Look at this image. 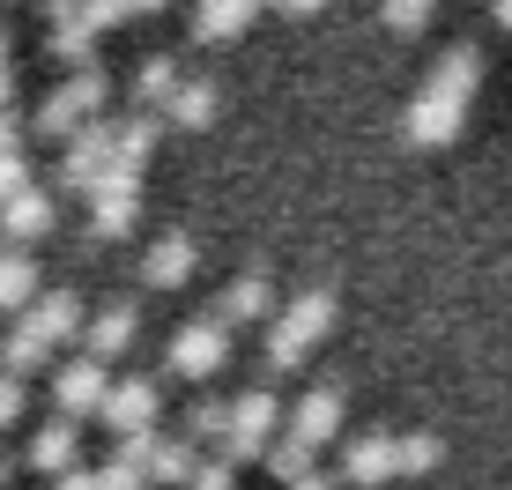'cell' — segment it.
<instances>
[{"instance_id": "60d3db41", "label": "cell", "mask_w": 512, "mask_h": 490, "mask_svg": "<svg viewBox=\"0 0 512 490\" xmlns=\"http://www.w3.org/2000/svg\"><path fill=\"white\" fill-rule=\"evenodd\" d=\"M490 15H498V23H505V30H512V0H498V8H490Z\"/></svg>"}, {"instance_id": "9a60e30c", "label": "cell", "mask_w": 512, "mask_h": 490, "mask_svg": "<svg viewBox=\"0 0 512 490\" xmlns=\"http://www.w3.org/2000/svg\"><path fill=\"white\" fill-rule=\"evenodd\" d=\"M275 290H268V275H231L223 283V297H216V320L223 327H245V320H275Z\"/></svg>"}, {"instance_id": "5bb4252c", "label": "cell", "mask_w": 512, "mask_h": 490, "mask_svg": "<svg viewBox=\"0 0 512 490\" xmlns=\"http://www.w3.org/2000/svg\"><path fill=\"white\" fill-rule=\"evenodd\" d=\"M186 275H193V238L186 231H156L149 253H141V283L149 290H179Z\"/></svg>"}, {"instance_id": "52a82bcc", "label": "cell", "mask_w": 512, "mask_h": 490, "mask_svg": "<svg viewBox=\"0 0 512 490\" xmlns=\"http://www.w3.org/2000/svg\"><path fill=\"white\" fill-rule=\"evenodd\" d=\"M134 216H141V171L134 164H112L97 179V194H90V238H127L134 231Z\"/></svg>"}, {"instance_id": "44dd1931", "label": "cell", "mask_w": 512, "mask_h": 490, "mask_svg": "<svg viewBox=\"0 0 512 490\" xmlns=\"http://www.w3.org/2000/svg\"><path fill=\"white\" fill-rule=\"evenodd\" d=\"M216 112H223V97H216V82H208V75H186V82H179V97L164 104L171 127H208Z\"/></svg>"}, {"instance_id": "7bdbcfd3", "label": "cell", "mask_w": 512, "mask_h": 490, "mask_svg": "<svg viewBox=\"0 0 512 490\" xmlns=\"http://www.w3.org/2000/svg\"><path fill=\"white\" fill-rule=\"evenodd\" d=\"M0 52H8V23H0Z\"/></svg>"}, {"instance_id": "83f0119b", "label": "cell", "mask_w": 512, "mask_h": 490, "mask_svg": "<svg viewBox=\"0 0 512 490\" xmlns=\"http://www.w3.org/2000/svg\"><path fill=\"white\" fill-rule=\"evenodd\" d=\"M438 431H401V476H431L438 468Z\"/></svg>"}, {"instance_id": "e575fe53", "label": "cell", "mask_w": 512, "mask_h": 490, "mask_svg": "<svg viewBox=\"0 0 512 490\" xmlns=\"http://www.w3.org/2000/svg\"><path fill=\"white\" fill-rule=\"evenodd\" d=\"M82 8H90V0H45V15H52V23H75Z\"/></svg>"}, {"instance_id": "9c48e42d", "label": "cell", "mask_w": 512, "mask_h": 490, "mask_svg": "<svg viewBox=\"0 0 512 490\" xmlns=\"http://www.w3.org/2000/svg\"><path fill=\"white\" fill-rule=\"evenodd\" d=\"M386 476H401V431H357V439L342 446V483L379 490Z\"/></svg>"}, {"instance_id": "ffe728a7", "label": "cell", "mask_w": 512, "mask_h": 490, "mask_svg": "<svg viewBox=\"0 0 512 490\" xmlns=\"http://www.w3.org/2000/svg\"><path fill=\"white\" fill-rule=\"evenodd\" d=\"M260 0H193V15H186V30L201 45H216V38H238L245 30V15H253Z\"/></svg>"}, {"instance_id": "4dcf8cb0", "label": "cell", "mask_w": 512, "mask_h": 490, "mask_svg": "<svg viewBox=\"0 0 512 490\" xmlns=\"http://www.w3.org/2000/svg\"><path fill=\"white\" fill-rule=\"evenodd\" d=\"M23 186H30V156L15 149V156H0V208H8L15 194H23Z\"/></svg>"}, {"instance_id": "4fadbf2b", "label": "cell", "mask_w": 512, "mask_h": 490, "mask_svg": "<svg viewBox=\"0 0 512 490\" xmlns=\"http://www.w3.org/2000/svg\"><path fill=\"white\" fill-rule=\"evenodd\" d=\"M23 320L38 327V335H45L52 349H60V342H82V335H90V312H82V297H75V290H45L38 305L23 312Z\"/></svg>"}, {"instance_id": "30bf717a", "label": "cell", "mask_w": 512, "mask_h": 490, "mask_svg": "<svg viewBox=\"0 0 512 490\" xmlns=\"http://www.w3.org/2000/svg\"><path fill=\"white\" fill-rule=\"evenodd\" d=\"M156 409H164V394H156V379H119L112 401H104L97 424L112 431V439H134V431H156Z\"/></svg>"}, {"instance_id": "8fae6325", "label": "cell", "mask_w": 512, "mask_h": 490, "mask_svg": "<svg viewBox=\"0 0 512 490\" xmlns=\"http://www.w3.org/2000/svg\"><path fill=\"white\" fill-rule=\"evenodd\" d=\"M52 223H60V201H52V186H38V179L0 208V238H8V245H38Z\"/></svg>"}, {"instance_id": "7c38bea8", "label": "cell", "mask_w": 512, "mask_h": 490, "mask_svg": "<svg viewBox=\"0 0 512 490\" xmlns=\"http://www.w3.org/2000/svg\"><path fill=\"white\" fill-rule=\"evenodd\" d=\"M141 335V305L134 297H104V305L90 312V335H82V349H90V357H127V342Z\"/></svg>"}, {"instance_id": "7a4b0ae2", "label": "cell", "mask_w": 512, "mask_h": 490, "mask_svg": "<svg viewBox=\"0 0 512 490\" xmlns=\"http://www.w3.org/2000/svg\"><path fill=\"white\" fill-rule=\"evenodd\" d=\"M327 327H334V290H327V283L297 290L290 305H282L275 320H268V372H297Z\"/></svg>"}, {"instance_id": "f546056e", "label": "cell", "mask_w": 512, "mask_h": 490, "mask_svg": "<svg viewBox=\"0 0 512 490\" xmlns=\"http://www.w3.org/2000/svg\"><path fill=\"white\" fill-rule=\"evenodd\" d=\"M379 15L394 30H423V23H431V0H379Z\"/></svg>"}, {"instance_id": "f35d334b", "label": "cell", "mask_w": 512, "mask_h": 490, "mask_svg": "<svg viewBox=\"0 0 512 490\" xmlns=\"http://www.w3.org/2000/svg\"><path fill=\"white\" fill-rule=\"evenodd\" d=\"M275 8H282V15H312L320 0H275Z\"/></svg>"}, {"instance_id": "1f68e13d", "label": "cell", "mask_w": 512, "mask_h": 490, "mask_svg": "<svg viewBox=\"0 0 512 490\" xmlns=\"http://www.w3.org/2000/svg\"><path fill=\"white\" fill-rule=\"evenodd\" d=\"M23 142H30V119L15 112V104H0V156H15Z\"/></svg>"}, {"instance_id": "484cf974", "label": "cell", "mask_w": 512, "mask_h": 490, "mask_svg": "<svg viewBox=\"0 0 512 490\" xmlns=\"http://www.w3.org/2000/svg\"><path fill=\"white\" fill-rule=\"evenodd\" d=\"M312 453H320V446H305L297 431H282V439L268 446V476H275L282 490H290V483H305V476H312Z\"/></svg>"}, {"instance_id": "8992f818", "label": "cell", "mask_w": 512, "mask_h": 490, "mask_svg": "<svg viewBox=\"0 0 512 490\" xmlns=\"http://www.w3.org/2000/svg\"><path fill=\"white\" fill-rule=\"evenodd\" d=\"M112 387L119 379L104 372V357H90V349H75V357L52 372V401H60V416H104V401H112Z\"/></svg>"}, {"instance_id": "2e32d148", "label": "cell", "mask_w": 512, "mask_h": 490, "mask_svg": "<svg viewBox=\"0 0 512 490\" xmlns=\"http://www.w3.org/2000/svg\"><path fill=\"white\" fill-rule=\"evenodd\" d=\"M290 431L305 446H327L334 431H342V387H334V379H327V387H305V401L290 409Z\"/></svg>"}, {"instance_id": "cb8c5ba5", "label": "cell", "mask_w": 512, "mask_h": 490, "mask_svg": "<svg viewBox=\"0 0 512 490\" xmlns=\"http://www.w3.org/2000/svg\"><path fill=\"white\" fill-rule=\"evenodd\" d=\"M193 476H201V453H193V439L179 431V439H164L156 446V461H149V483H164V490H193Z\"/></svg>"}, {"instance_id": "836d02e7", "label": "cell", "mask_w": 512, "mask_h": 490, "mask_svg": "<svg viewBox=\"0 0 512 490\" xmlns=\"http://www.w3.org/2000/svg\"><path fill=\"white\" fill-rule=\"evenodd\" d=\"M15 416H23V379H15V372H0V431H8Z\"/></svg>"}, {"instance_id": "f1b7e54d", "label": "cell", "mask_w": 512, "mask_h": 490, "mask_svg": "<svg viewBox=\"0 0 512 490\" xmlns=\"http://www.w3.org/2000/svg\"><path fill=\"white\" fill-rule=\"evenodd\" d=\"M97 490H149V468H134V461H119V453H112V461L97 468Z\"/></svg>"}, {"instance_id": "4316f807", "label": "cell", "mask_w": 512, "mask_h": 490, "mask_svg": "<svg viewBox=\"0 0 512 490\" xmlns=\"http://www.w3.org/2000/svg\"><path fill=\"white\" fill-rule=\"evenodd\" d=\"M186 439H193V446H223V439H231V401L201 394V401L186 409Z\"/></svg>"}, {"instance_id": "74e56055", "label": "cell", "mask_w": 512, "mask_h": 490, "mask_svg": "<svg viewBox=\"0 0 512 490\" xmlns=\"http://www.w3.org/2000/svg\"><path fill=\"white\" fill-rule=\"evenodd\" d=\"M8 90H15V60L0 52V104H8Z\"/></svg>"}, {"instance_id": "ba28073f", "label": "cell", "mask_w": 512, "mask_h": 490, "mask_svg": "<svg viewBox=\"0 0 512 490\" xmlns=\"http://www.w3.org/2000/svg\"><path fill=\"white\" fill-rule=\"evenodd\" d=\"M223 357H231V327L208 312V320H186L179 335H171V349H164V364L179 379H208V372H223Z\"/></svg>"}, {"instance_id": "ac0fdd59", "label": "cell", "mask_w": 512, "mask_h": 490, "mask_svg": "<svg viewBox=\"0 0 512 490\" xmlns=\"http://www.w3.org/2000/svg\"><path fill=\"white\" fill-rule=\"evenodd\" d=\"M179 82H186V75H179V60H171V52H141L127 90H134V104H141V112H164V104L179 97Z\"/></svg>"}, {"instance_id": "d6986e66", "label": "cell", "mask_w": 512, "mask_h": 490, "mask_svg": "<svg viewBox=\"0 0 512 490\" xmlns=\"http://www.w3.org/2000/svg\"><path fill=\"white\" fill-rule=\"evenodd\" d=\"M38 253H23V245H0V312H15V305H38Z\"/></svg>"}, {"instance_id": "d590c367", "label": "cell", "mask_w": 512, "mask_h": 490, "mask_svg": "<svg viewBox=\"0 0 512 490\" xmlns=\"http://www.w3.org/2000/svg\"><path fill=\"white\" fill-rule=\"evenodd\" d=\"M290 490H342V476H327V468H312L305 483H290Z\"/></svg>"}, {"instance_id": "5b68a950", "label": "cell", "mask_w": 512, "mask_h": 490, "mask_svg": "<svg viewBox=\"0 0 512 490\" xmlns=\"http://www.w3.org/2000/svg\"><path fill=\"white\" fill-rule=\"evenodd\" d=\"M275 424H282V401H275L268 387L238 394V401H231V439H223L216 453H223L231 468H245V461H268V446H275Z\"/></svg>"}, {"instance_id": "ab89813d", "label": "cell", "mask_w": 512, "mask_h": 490, "mask_svg": "<svg viewBox=\"0 0 512 490\" xmlns=\"http://www.w3.org/2000/svg\"><path fill=\"white\" fill-rule=\"evenodd\" d=\"M171 8V0H134V15H164Z\"/></svg>"}, {"instance_id": "b9f144b4", "label": "cell", "mask_w": 512, "mask_h": 490, "mask_svg": "<svg viewBox=\"0 0 512 490\" xmlns=\"http://www.w3.org/2000/svg\"><path fill=\"white\" fill-rule=\"evenodd\" d=\"M8 476H15V461H8V453H0V490H8Z\"/></svg>"}, {"instance_id": "d6a6232c", "label": "cell", "mask_w": 512, "mask_h": 490, "mask_svg": "<svg viewBox=\"0 0 512 490\" xmlns=\"http://www.w3.org/2000/svg\"><path fill=\"white\" fill-rule=\"evenodd\" d=\"M231 483H238V468L223 461V453H216V461H201V476H193V490H231Z\"/></svg>"}, {"instance_id": "277c9868", "label": "cell", "mask_w": 512, "mask_h": 490, "mask_svg": "<svg viewBox=\"0 0 512 490\" xmlns=\"http://www.w3.org/2000/svg\"><path fill=\"white\" fill-rule=\"evenodd\" d=\"M119 164V119H90V127L75 134V142H60V171H52V186L60 194H97V179Z\"/></svg>"}, {"instance_id": "8d00e7d4", "label": "cell", "mask_w": 512, "mask_h": 490, "mask_svg": "<svg viewBox=\"0 0 512 490\" xmlns=\"http://www.w3.org/2000/svg\"><path fill=\"white\" fill-rule=\"evenodd\" d=\"M60 490H97V468H75V476H60Z\"/></svg>"}, {"instance_id": "d4e9b609", "label": "cell", "mask_w": 512, "mask_h": 490, "mask_svg": "<svg viewBox=\"0 0 512 490\" xmlns=\"http://www.w3.org/2000/svg\"><path fill=\"white\" fill-rule=\"evenodd\" d=\"M45 364H52V342H45L30 320L15 327L8 342H0V372H15V379H23V372H45Z\"/></svg>"}, {"instance_id": "6da1fadb", "label": "cell", "mask_w": 512, "mask_h": 490, "mask_svg": "<svg viewBox=\"0 0 512 490\" xmlns=\"http://www.w3.org/2000/svg\"><path fill=\"white\" fill-rule=\"evenodd\" d=\"M475 75H483V52H475L468 38H453V45L431 60L423 90L409 97V112H401V134H409L416 149H446L453 134L468 127V97H475Z\"/></svg>"}, {"instance_id": "e0dca14e", "label": "cell", "mask_w": 512, "mask_h": 490, "mask_svg": "<svg viewBox=\"0 0 512 490\" xmlns=\"http://www.w3.org/2000/svg\"><path fill=\"white\" fill-rule=\"evenodd\" d=\"M38 476H75V416H52V424L30 431V453H23Z\"/></svg>"}, {"instance_id": "3957f363", "label": "cell", "mask_w": 512, "mask_h": 490, "mask_svg": "<svg viewBox=\"0 0 512 490\" xmlns=\"http://www.w3.org/2000/svg\"><path fill=\"white\" fill-rule=\"evenodd\" d=\"M104 97H112V82H104V67H75V75L60 82V90H45L30 104V134H52V142H75L90 119H104Z\"/></svg>"}, {"instance_id": "603a6c76", "label": "cell", "mask_w": 512, "mask_h": 490, "mask_svg": "<svg viewBox=\"0 0 512 490\" xmlns=\"http://www.w3.org/2000/svg\"><path fill=\"white\" fill-rule=\"evenodd\" d=\"M45 52H52V60H67V67H97V23H90V15L52 23L45 30Z\"/></svg>"}, {"instance_id": "7402d4cb", "label": "cell", "mask_w": 512, "mask_h": 490, "mask_svg": "<svg viewBox=\"0 0 512 490\" xmlns=\"http://www.w3.org/2000/svg\"><path fill=\"white\" fill-rule=\"evenodd\" d=\"M164 127H171V119H164V112H141V104H134V112H119V164H134V171H141Z\"/></svg>"}]
</instances>
